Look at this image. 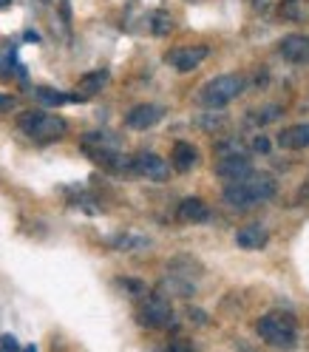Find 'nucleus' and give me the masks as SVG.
Returning <instances> with one entry per match:
<instances>
[{"instance_id":"nucleus-8","label":"nucleus","mask_w":309,"mask_h":352,"mask_svg":"<svg viewBox=\"0 0 309 352\" xmlns=\"http://www.w3.org/2000/svg\"><path fill=\"white\" fill-rule=\"evenodd\" d=\"M165 117V108L157 102H139L125 114V128L130 131H148Z\"/></svg>"},{"instance_id":"nucleus-25","label":"nucleus","mask_w":309,"mask_h":352,"mask_svg":"<svg viewBox=\"0 0 309 352\" xmlns=\"http://www.w3.org/2000/svg\"><path fill=\"white\" fill-rule=\"evenodd\" d=\"M23 37H26V40H29V43H40V34H37V32H26V34H23Z\"/></svg>"},{"instance_id":"nucleus-9","label":"nucleus","mask_w":309,"mask_h":352,"mask_svg":"<svg viewBox=\"0 0 309 352\" xmlns=\"http://www.w3.org/2000/svg\"><path fill=\"white\" fill-rule=\"evenodd\" d=\"M216 173L222 176V179L236 182V179H244V176L253 173V162H250V157H244V153H233V157H218V162H216Z\"/></svg>"},{"instance_id":"nucleus-5","label":"nucleus","mask_w":309,"mask_h":352,"mask_svg":"<svg viewBox=\"0 0 309 352\" xmlns=\"http://www.w3.org/2000/svg\"><path fill=\"white\" fill-rule=\"evenodd\" d=\"M139 324L142 327H150V329H162V327H170L173 324V310H170V301L165 296H150L142 310H139Z\"/></svg>"},{"instance_id":"nucleus-11","label":"nucleus","mask_w":309,"mask_h":352,"mask_svg":"<svg viewBox=\"0 0 309 352\" xmlns=\"http://www.w3.org/2000/svg\"><path fill=\"white\" fill-rule=\"evenodd\" d=\"M176 216L182 219V222H190V225H205L210 222V208L198 199V196H187V199L179 205Z\"/></svg>"},{"instance_id":"nucleus-21","label":"nucleus","mask_w":309,"mask_h":352,"mask_svg":"<svg viewBox=\"0 0 309 352\" xmlns=\"http://www.w3.org/2000/svg\"><path fill=\"white\" fill-rule=\"evenodd\" d=\"M0 352H20V344L14 336H3L0 338Z\"/></svg>"},{"instance_id":"nucleus-10","label":"nucleus","mask_w":309,"mask_h":352,"mask_svg":"<svg viewBox=\"0 0 309 352\" xmlns=\"http://www.w3.org/2000/svg\"><path fill=\"white\" fill-rule=\"evenodd\" d=\"M278 52L284 54V60H290V63L309 60V34H286L278 43Z\"/></svg>"},{"instance_id":"nucleus-19","label":"nucleus","mask_w":309,"mask_h":352,"mask_svg":"<svg viewBox=\"0 0 309 352\" xmlns=\"http://www.w3.org/2000/svg\"><path fill=\"white\" fill-rule=\"evenodd\" d=\"M150 32L157 34V37L170 34V32H173V20H170V14H168V12H157V14H153V20H150Z\"/></svg>"},{"instance_id":"nucleus-7","label":"nucleus","mask_w":309,"mask_h":352,"mask_svg":"<svg viewBox=\"0 0 309 352\" xmlns=\"http://www.w3.org/2000/svg\"><path fill=\"white\" fill-rule=\"evenodd\" d=\"M134 173L145 176L150 182H165V179H170V165L162 157H157V153L139 151L134 157Z\"/></svg>"},{"instance_id":"nucleus-13","label":"nucleus","mask_w":309,"mask_h":352,"mask_svg":"<svg viewBox=\"0 0 309 352\" xmlns=\"http://www.w3.org/2000/svg\"><path fill=\"white\" fill-rule=\"evenodd\" d=\"M278 145L281 148H309V122L304 125H293V128H284L281 134H278Z\"/></svg>"},{"instance_id":"nucleus-18","label":"nucleus","mask_w":309,"mask_h":352,"mask_svg":"<svg viewBox=\"0 0 309 352\" xmlns=\"http://www.w3.org/2000/svg\"><path fill=\"white\" fill-rule=\"evenodd\" d=\"M281 17L284 20H293V23H301V20L306 17V9H304V3L301 0H281Z\"/></svg>"},{"instance_id":"nucleus-1","label":"nucleus","mask_w":309,"mask_h":352,"mask_svg":"<svg viewBox=\"0 0 309 352\" xmlns=\"http://www.w3.org/2000/svg\"><path fill=\"white\" fill-rule=\"evenodd\" d=\"M278 185L270 173H258L253 170L244 179H236L225 188V202L230 208H238V210H250V208H258L264 202H270L275 196Z\"/></svg>"},{"instance_id":"nucleus-12","label":"nucleus","mask_w":309,"mask_h":352,"mask_svg":"<svg viewBox=\"0 0 309 352\" xmlns=\"http://www.w3.org/2000/svg\"><path fill=\"white\" fill-rule=\"evenodd\" d=\"M267 230H264L261 225H247V228H241L236 233V245L241 250H261L264 245H267Z\"/></svg>"},{"instance_id":"nucleus-2","label":"nucleus","mask_w":309,"mask_h":352,"mask_svg":"<svg viewBox=\"0 0 309 352\" xmlns=\"http://www.w3.org/2000/svg\"><path fill=\"white\" fill-rule=\"evenodd\" d=\"M247 80L241 74H222V77H213L205 82V88L198 91V102H202L205 108H210V111H216V108H225L227 102H233L241 91H244Z\"/></svg>"},{"instance_id":"nucleus-15","label":"nucleus","mask_w":309,"mask_h":352,"mask_svg":"<svg viewBox=\"0 0 309 352\" xmlns=\"http://www.w3.org/2000/svg\"><path fill=\"white\" fill-rule=\"evenodd\" d=\"M34 97H37L43 105H65V102H77V100H82L80 94H62V91H54V88H46V85L34 88Z\"/></svg>"},{"instance_id":"nucleus-16","label":"nucleus","mask_w":309,"mask_h":352,"mask_svg":"<svg viewBox=\"0 0 309 352\" xmlns=\"http://www.w3.org/2000/svg\"><path fill=\"white\" fill-rule=\"evenodd\" d=\"M105 82H108V72H91V74H85V77L80 80V88H82V94H80V97L85 100V97H91V94L102 91Z\"/></svg>"},{"instance_id":"nucleus-3","label":"nucleus","mask_w":309,"mask_h":352,"mask_svg":"<svg viewBox=\"0 0 309 352\" xmlns=\"http://www.w3.org/2000/svg\"><path fill=\"white\" fill-rule=\"evenodd\" d=\"M258 336L275 349H290L298 341V327L290 313H267L258 321Z\"/></svg>"},{"instance_id":"nucleus-17","label":"nucleus","mask_w":309,"mask_h":352,"mask_svg":"<svg viewBox=\"0 0 309 352\" xmlns=\"http://www.w3.org/2000/svg\"><path fill=\"white\" fill-rule=\"evenodd\" d=\"M148 245H150V239L139 236V233H125V236H117L111 241V248H117V250H142Z\"/></svg>"},{"instance_id":"nucleus-24","label":"nucleus","mask_w":309,"mask_h":352,"mask_svg":"<svg viewBox=\"0 0 309 352\" xmlns=\"http://www.w3.org/2000/svg\"><path fill=\"white\" fill-rule=\"evenodd\" d=\"M12 105H14V97L12 94H0V111H9Z\"/></svg>"},{"instance_id":"nucleus-22","label":"nucleus","mask_w":309,"mask_h":352,"mask_svg":"<svg viewBox=\"0 0 309 352\" xmlns=\"http://www.w3.org/2000/svg\"><path fill=\"white\" fill-rule=\"evenodd\" d=\"M168 352H193V346L187 341H182V338H176V341H170Z\"/></svg>"},{"instance_id":"nucleus-23","label":"nucleus","mask_w":309,"mask_h":352,"mask_svg":"<svg viewBox=\"0 0 309 352\" xmlns=\"http://www.w3.org/2000/svg\"><path fill=\"white\" fill-rule=\"evenodd\" d=\"M253 151H255V153H270V140H267V137H258V140L253 142Z\"/></svg>"},{"instance_id":"nucleus-27","label":"nucleus","mask_w":309,"mask_h":352,"mask_svg":"<svg viewBox=\"0 0 309 352\" xmlns=\"http://www.w3.org/2000/svg\"><path fill=\"white\" fill-rule=\"evenodd\" d=\"M9 3H12V0H0V9H6Z\"/></svg>"},{"instance_id":"nucleus-6","label":"nucleus","mask_w":309,"mask_h":352,"mask_svg":"<svg viewBox=\"0 0 309 352\" xmlns=\"http://www.w3.org/2000/svg\"><path fill=\"white\" fill-rule=\"evenodd\" d=\"M207 57H210L207 46H179V49H173V52L165 54V63L173 65L176 72L187 74V72H196Z\"/></svg>"},{"instance_id":"nucleus-20","label":"nucleus","mask_w":309,"mask_h":352,"mask_svg":"<svg viewBox=\"0 0 309 352\" xmlns=\"http://www.w3.org/2000/svg\"><path fill=\"white\" fill-rule=\"evenodd\" d=\"M119 284H125L130 296H142V293H145V284L137 281V278H119Z\"/></svg>"},{"instance_id":"nucleus-4","label":"nucleus","mask_w":309,"mask_h":352,"mask_svg":"<svg viewBox=\"0 0 309 352\" xmlns=\"http://www.w3.org/2000/svg\"><path fill=\"white\" fill-rule=\"evenodd\" d=\"M17 128L37 142H54L65 134V120L46 111H26L17 117Z\"/></svg>"},{"instance_id":"nucleus-14","label":"nucleus","mask_w":309,"mask_h":352,"mask_svg":"<svg viewBox=\"0 0 309 352\" xmlns=\"http://www.w3.org/2000/svg\"><path fill=\"white\" fill-rule=\"evenodd\" d=\"M170 160H173V168H176V170H179V173H187V170L196 165L198 153H196V148H193L190 142H176Z\"/></svg>"},{"instance_id":"nucleus-26","label":"nucleus","mask_w":309,"mask_h":352,"mask_svg":"<svg viewBox=\"0 0 309 352\" xmlns=\"http://www.w3.org/2000/svg\"><path fill=\"white\" fill-rule=\"evenodd\" d=\"M20 352H37V346H34V344H29L26 349H20Z\"/></svg>"}]
</instances>
